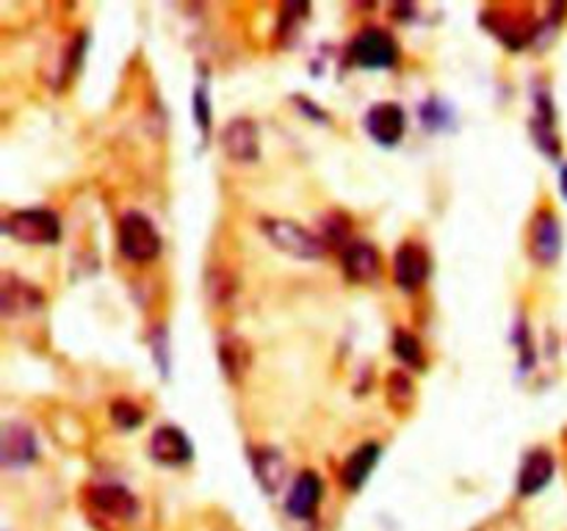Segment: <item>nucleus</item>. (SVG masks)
Here are the masks:
<instances>
[{
	"label": "nucleus",
	"mask_w": 567,
	"mask_h": 531,
	"mask_svg": "<svg viewBox=\"0 0 567 531\" xmlns=\"http://www.w3.org/2000/svg\"><path fill=\"white\" fill-rule=\"evenodd\" d=\"M42 293L37 291V285L20 280L14 274H3L0 280V308H3V315H17V313H31L42 304Z\"/></svg>",
	"instance_id": "13"
},
{
	"label": "nucleus",
	"mask_w": 567,
	"mask_h": 531,
	"mask_svg": "<svg viewBox=\"0 0 567 531\" xmlns=\"http://www.w3.org/2000/svg\"><path fill=\"white\" fill-rule=\"evenodd\" d=\"M252 468L258 473L264 490L277 492L286 481V459L277 448H255L252 451Z\"/></svg>",
	"instance_id": "18"
},
{
	"label": "nucleus",
	"mask_w": 567,
	"mask_h": 531,
	"mask_svg": "<svg viewBox=\"0 0 567 531\" xmlns=\"http://www.w3.org/2000/svg\"><path fill=\"white\" fill-rule=\"evenodd\" d=\"M377 459H380V442H365L358 451L349 454V459L343 462L341 470L343 487H347L349 492H358L360 487L365 485V479L371 476V470H374Z\"/></svg>",
	"instance_id": "16"
},
{
	"label": "nucleus",
	"mask_w": 567,
	"mask_h": 531,
	"mask_svg": "<svg viewBox=\"0 0 567 531\" xmlns=\"http://www.w3.org/2000/svg\"><path fill=\"white\" fill-rule=\"evenodd\" d=\"M321 496H324V481L316 470H302V473L293 479L291 490H288L286 498V509L291 518L299 520H310L319 509Z\"/></svg>",
	"instance_id": "5"
},
{
	"label": "nucleus",
	"mask_w": 567,
	"mask_h": 531,
	"mask_svg": "<svg viewBox=\"0 0 567 531\" xmlns=\"http://www.w3.org/2000/svg\"><path fill=\"white\" fill-rule=\"evenodd\" d=\"M221 147L233 160H255L260 155L258 125L247 116H236L221 131Z\"/></svg>",
	"instance_id": "6"
},
{
	"label": "nucleus",
	"mask_w": 567,
	"mask_h": 531,
	"mask_svg": "<svg viewBox=\"0 0 567 531\" xmlns=\"http://www.w3.org/2000/svg\"><path fill=\"white\" fill-rule=\"evenodd\" d=\"M393 352H396V357H402L408 365H424V352H421V343L415 341L413 335H410L408 330H396V335H393Z\"/></svg>",
	"instance_id": "20"
},
{
	"label": "nucleus",
	"mask_w": 567,
	"mask_h": 531,
	"mask_svg": "<svg viewBox=\"0 0 567 531\" xmlns=\"http://www.w3.org/2000/svg\"><path fill=\"white\" fill-rule=\"evenodd\" d=\"M388 393H391L393 402H399L396 396H402L404 402H408V398H413V385H410V379L404 374H391V387H388Z\"/></svg>",
	"instance_id": "24"
},
{
	"label": "nucleus",
	"mask_w": 567,
	"mask_h": 531,
	"mask_svg": "<svg viewBox=\"0 0 567 531\" xmlns=\"http://www.w3.org/2000/svg\"><path fill=\"white\" fill-rule=\"evenodd\" d=\"M194 119H197V125L203 127V131H208L210 111H208V92H205V86H197V92H194Z\"/></svg>",
	"instance_id": "23"
},
{
	"label": "nucleus",
	"mask_w": 567,
	"mask_h": 531,
	"mask_svg": "<svg viewBox=\"0 0 567 531\" xmlns=\"http://www.w3.org/2000/svg\"><path fill=\"white\" fill-rule=\"evenodd\" d=\"M532 131H535L537 144H540L546 153H559V142H557V133H554V108L548 103L546 94H537V116L532 122Z\"/></svg>",
	"instance_id": "19"
},
{
	"label": "nucleus",
	"mask_w": 567,
	"mask_h": 531,
	"mask_svg": "<svg viewBox=\"0 0 567 531\" xmlns=\"http://www.w3.org/2000/svg\"><path fill=\"white\" fill-rule=\"evenodd\" d=\"M205 291H208L210 302L214 304H227V299L236 293V282L227 277L225 269L221 271L214 269V271H208V288H205Z\"/></svg>",
	"instance_id": "21"
},
{
	"label": "nucleus",
	"mask_w": 567,
	"mask_h": 531,
	"mask_svg": "<svg viewBox=\"0 0 567 531\" xmlns=\"http://www.w3.org/2000/svg\"><path fill=\"white\" fill-rule=\"evenodd\" d=\"M37 457V437L25 424H6L0 435V459L6 468H22Z\"/></svg>",
	"instance_id": "10"
},
{
	"label": "nucleus",
	"mask_w": 567,
	"mask_h": 531,
	"mask_svg": "<svg viewBox=\"0 0 567 531\" xmlns=\"http://www.w3.org/2000/svg\"><path fill=\"white\" fill-rule=\"evenodd\" d=\"M559 188H563V194L567 197V164H565L563 175H559Z\"/></svg>",
	"instance_id": "25"
},
{
	"label": "nucleus",
	"mask_w": 567,
	"mask_h": 531,
	"mask_svg": "<svg viewBox=\"0 0 567 531\" xmlns=\"http://www.w3.org/2000/svg\"><path fill=\"white\" fill-rule=\"evenodd\" d=\"M116 236H120L122 254L138 260V263H147V260H153L161 252L158 230H155L150 216H144L142 210H127L120 219V232Z\"/></svg>",
	"instance_id": "2"
},
{
	"label": "nucleus",
	"mask_w": 567,
	"mask_h": 531,
	"mask_svg": "<svg viewBox=\"0 0 567 531\" xmlns=\"http://www.w3.org/2000/svg\"><path fill=\"white\" fill-rule=\"evenodd\" d=\"M3 230L9 232L11 238L22 243H33V247H42V243L59 241V216L48 208H25L14 210V214L6 216Z\"/></svg>",
	"instance_id": "3"
},
{
	"label": "nucleus",
	"mask_w": 567,
	"mask_h": 531,
	"mask_svg": "<svg viewBox=\"0 0 567 531\" xmlns=\"http://www.w3.org/2000/svg\"><path fill=\"white\" fill-rule=\"evenodd\" d=\"M430 274V258L419 243H402L393 254V280L404 288V291H415L421 282Z\"/></svg>",
	"instance_id": "8"
},
{
	"label": "nucleus",
	"mask_w": 567,
	"mask_h": 531,
	"mask_svg": "<svg viewBox=\"0 0 567 531\" xmlns=\"http://www.w3.org/2000/svg\"><path fill=\"white\" fill-rule=\"evenodd\" d=\"M111 415H114V420L122 426V429H133V426L142 424L144 418L142 409L131 402H116L114 407H111Z\"/></svg>",
	"instance_id": "22"
},
{
	"label": "nucleus",
	"mask_w": 567,
	"mask_h": 531,
	"mask_svg": "<svg viewBox=\"0 0 567 531\" xmlns=\"http://www.w3.org/2000/svg\"><path fill=\"white\" fill-rule=\"evenodd\" d=\"M219 365L225 368L227 379H241L247 374L249 365V346L238 335H233L230 330H225L219 335Z\"/></svg>",
	"instance_id": "17"
},
{
	"label": "nucleus",
	"mask_w": 567,
	"mask_h": 531,
	"mask_svg": "<svg viewBox=\"0 0 567 531\" xmlns=\"http://www.w3.org/2000/svg\"><path fill=\"white\" fill-rule=\"evenodd\" d=\"M349 53L365 70H382V66H393L399 59L396 42H393L391 33L385 28H363L358 37L349 44Z\"/></svg>",
	"instance_id": "4"
},
{
	"label": "nucleus",
	"mask_w": 567,
	"mask_h": 531,
	"mask_svg": "<svg viewBox=\"0 0 567 531\" xmlns=\"http://www.w3.org/2000/svg\"><path fill=\"white\" fill-rule=\"evenodd\" d=\"M343 271L352 282H371L380 277V252L369 241H347L341 252Z\"/></svg>",
	"instance_id": "12"
},
{
	"label": "nucleus",
	"mask_w": 567,
	"mask_h": 531,
	"mask_svg": "<svg viewBox=\"0 0 567 531\" xmlns=\"http://www.w3.org/2000/svg\"><path fill=\"white\" fill-rule=\"evenodd\" d=\"M554 476V457L546 448H535V451L526 454L524 465H520L518 473V492L520 496H535L543 487L551 481Z\"/></svg>",
	"instance_id": "15"
},
{
	"label": "nucleus",
	"mask_w": 567,
	"mask_h": 531,
	"mask_svg": "<svg viewBox=\"0 0 567 531\" xmlns=\"http://www.w3.org/2000/svg\"><path fill=\"white\" fill-rule=\"evenodd\" d=\"M365 127L371 136L385 147L402 142L404 136V111L399 103H377L365 116Z\"/></svg>",
	"instance_id": "11"
},
{
	"label": "nucleus",
	"mask_w": 567,
	"mask_h": 531,
	"mask_svg": "<svg viewBox=\"0 0 567 531\" xmlns=\"http://www.w3.org/2000/svg\"><path fill=\"white\" fill-rule=\"evenodd\" d=\"M92 507L114 520L136 518L138 501L122 485H100L92 490Z\"/></svg>",
	"instance_id": "14"
},
{
	"label": "nucleus",
	"mask_w": 567,
	"mask_h": 531,
	"mask_svg": "<svg viewBox=\"0 0 567 531\" xmlns=\"http://www.w3.org/2000/svg\"><path fill=\"white\" fill-rule=\"evenodd\" d=\"M563 252V227L554 210H540L535 216V227H532V254L540 263L551 266Z\"/></svg>",
	"instance_id": "7"
},
{
	"label": "nucleus",
	"mask_w": 567,
	"mask_h": 531,
	"mask_svg": "<svg viewBox=\"0 0 567 531\" xmlns=\"http://www.w3.org/2000/svg\"><path fill=\"white\" fill-rule=\"evenodd\" d=\"M260 230H264V236L269 238L280 252L293 254V258L316 260L324 254V241L291 219H275V216H269V219H260Z\"/></svg>",
	"instance_id": "1"
},
{
	"label": "nucleus",
	"mask_w": 567,
	"mask_h": 531,
	"mask_svg": "<svg viewBox=\"0 0 567 531\" xmlns=\"http://www.w3.org/2000/svg\"><path fill=\"white\" fill-rule=\"evenodd\" d=\"M150 454H153L155 462L175 468V465L192 459V442L177 426H158L150 437Z\"/></svg>",
	"instance_id": "9"
}]
</instances>
